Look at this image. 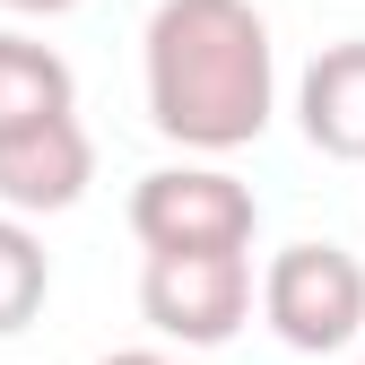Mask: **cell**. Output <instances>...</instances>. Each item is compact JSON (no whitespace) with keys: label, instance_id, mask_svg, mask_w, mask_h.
Here are the masks:
<instances>
[{"label":"cell","instance_id":"6da1fadb","mask_svg":"<svg viewBox=\"0 0 365 365\" xmlns=\"http://www.w3.org/2000/svg\"><path fill=\"white\" fill-rule=\"evenodd\" d=\"M140 70H148V122L192 157H235L279 113V53L252 0H157Z\"/></svg>","mask_w":365,"mask_h":365},{"label":"cell","instance_id":"7a4b0ae2","mask_svg":"<svg viewBox=\"0 0 365 365\" xmlns=\"http://www.w3.org/2000/svg\"><path fill=\"white\" fill-rule=\"evenodd\" d=\"M130 235H140V252H252L261 200L217 157L157 165V174L130 182Z\"/></svg>","mask_w":365,"mask_h":365},{"label":"cell","instance_id":"3957f363","mask_svg":"<svg viewBox=\"0 0 365 365\" xmlns=\"http://www.w3.org/2000/svg\"><path fill=\"white\" fill-rule=\"evenodd\" d=\"M261 322L296 356H331L365 339V261L348 244H287L261 269Z\"/></svg>","mask_w":365,"mask_h":365},{"label":"cell","instance_id":"277c9868","mask_svg":"<svg viewBox=\"0 0 365 365\" xmlns=\"http://www.w3.org/2000/svg\"><path fill=\"white\" fill-rule=\"evenodd\" d=\"M252 252H148L140 313L182 348H226L252 322Z\"/></svg>","mask_w":365,"mask_h":365},{"label":"cell","instance_id":"5b68a950","mask_svg":"<svg viewBox=\"0 0 365 365\" xmlns=\"http://www.w3.org/2000/svg\"><path fill=\"white\" fill-rule=\"evenodd\" d=\"M87 182H96V140H87L78 105L70 113H43L26 130L0 140V209L18 217H61L87 200Z\"/></svg>","mask_w":365,"mask_h":365},{"label":"cell","instance_id":"8992f818","mask_svg":"<svg viewBox=\"0 0 365 365\" xmlns=\"http://www.w3.org/2000/svg\"><path fill=\"white\" fill-rule=\"evenodd\" d=\"M296 122H304V140L322 148V157L365 165V35L322 43V53L304 61V78H296Z\"/></svg>","mask_w":365,"mask_h":365},{"label":"cell","instance_id":"52a82bcc","mask_svg":"<svg viewBox=\"0 0 365 365\" xmlns=\"http://www.w3.org/2000/svg\"><path fill=\"white\" fill-rule=\"evenodd\" d=\"M78 105V78L70 61L53 53V43H35V35H0V140L43 113H70Z\"/></svg>","mask_w":365,"mask_h":365},{"label":"cell","instance_id":"ba28073f","mask_svg":"<svg viewBox=\"0 0 365 365\" xmlns=\"http://www.w3.org/2000/svg\"><path fill=\"white\" fill-rule=\"evenodd\" d=\"M43 296H53V252L18 209H0V339H18L43 313Z\"/></svg>","mask_w":365,"mask_h":365},{"label":"cell","instance_id":"9c48e42d","mask_svg":"<svg viewBox=\"0 0 365 365\" xmlns=\"http://www.w3.org/2000/svg\"><path fill=\"white\" fill-rule=\"evenodd\" d=\"M96 365H182V356H165V348H113V356H96Z\"/></svg>","mask_w":365,"mask_h":365},{"label":"cell","instance_id":"30bf717a","mask_svg":"<svg viewBox=\"0 0 365 365\" xmlns=\"http://www.w3.org/2000/svg\"><path fill=\"white\" fill-rule=\"evenodd\" d=\"M0 9H18V18H61V9H78V0H0Z\"/></svg>","mask_w":365,"mask_h":365}]
</instances>
